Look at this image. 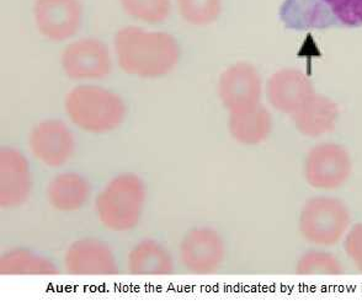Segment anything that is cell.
<instances>
[{
    "label": "cell",
    "instance_id": "cell-1",
    "mask_svg": "<svg viewBox=\"0 0 362 301\" xmlns=\"http://www.w3.org/2000/svg\"><path fill=\"white\" fill-rule=\"evenodd\" d=\"M115 53L122 72L132 77H165L180 61V46L173 35L126 26L115 35Z\"/></svg>",
    "mask_w": 362,
    "mask_h": 301
},
{
    "label": "cell",
    "instance_id": "cell-2",
    "mask_svg": "<svg viewBox=\"0 0 362 301\" xmlns=\"http://www.w3.org/2000/svg\"><path fill=\"white\" fill-rule=\"evenodd\" d=\"M64 110L76 128L90 134L114 132L127 115V106L121 96L94 84L73 87L66 96Z\"/></svg>",
    "mask_w": 362,
    "mask_h": 301
},
{
    "label": "cell",
    "instance_id": "cell-3",
    "mask_svg": "<svg viewBox=\"0 0 362 301\" xmlns=\"http://www.w3.org/2000/svg\"><path fill=\"white\" fill-rule=\"evenodd\" d=\"M147 201L141 177L126 172L112 177L95 198L96 218L106 230L127 233L139 226Z\"/></svg>",
    "mask_w": 362,
    "mask_h": 301
},
{
    "label": "cell",
    "instance_id": "cell-4",
    "mask_svg": "<svg viewBox=\"0 0 362 301\" xmlns=\"http://www.w3.org/2000/svg\"><path fill=\"white\" fill-rule=\"evenodd\" d=\"M280 19L295 31L358 27L362 25V0H284Z\"/></svg>",
    "mask_w": 362,
    "mask_h": 301
},
{
    "label": "cell",
    "instance_id": "cell-5",
    "mask_svg": "<svg viewBox=\"0 0 362 301\" xmlns=\"http://www.w3.org/2000/svg\"><path fill=\"white\" fill-rule=\"evenodd\" d=\"M349 211L344 203L329 197H318L305 203L300 220V233L317 245H334L348 229Z\"/></svg>",
    "mask_w": 362,
    "mask_h": 301
},
{
    "label": "cell",
    "instance_id": "cell-6",
    "mask_svg": "<svg viewBox=\"0 0 362 301\" xmlns=\"http://www.w3.org/2000/svg\"><path fill=\"white\" fill-rule=\"evenodd\" d=\"M61 64L64 74L76 82L100 80L112 70L109 47L93 37L68 43L63 49Z\"/></svg>",
    "mask_w": 362,
    "mask_h": 301
},
{
    "label": "cell",
    "instance_id": "cell-7",
    "mask_svg": "<svg viewBox=\"0 0 362 301\" xmlns=\"http://www.w3.org/2000/svg\"><path fill=\"white\" fill-rule=\"evenodd\" d=\"M31 155L48 168H61L76 153V138L71 128L59 120H43L31 129L28 138Z\"/></svg>",
    "mask_w": 362,
    "mask_h": 301
},
{
    "label": "cell",
    "instance_id": "cell-8",
    "mask_svg": "<svg viewBox=\"0 0 362 301\" xmlns=\"http://www.w3.org/2000/svg\"><path fill=\"white\" fill-rule=\"evenodd\" d=\"M226 257L221 235L211 228H194L181 240L179 259L186 272L207 276L217 272Z\"/></svg>",
    "mask_w": 362,
    "mask_h": 301
},
{
    "label": "cell",
    "instance_id": "cell-9",
    "mask_svg": "<svg viewBox=\"0 0 362 301\" xmlns=\"http://www.w3.org/2000/svg\"><path fill=\"white\" fill-rule=\"evenodd\" d=\"M34 20L38 34L51 42L72 39L81 29V0H35Z\"/></svg>",
    "mask_w": 362,
    "mask_h": 301
},
{
    "label": "cell",
    "instance_id": "cell-10",
    "mask_svg": "<svg viewBox=\"0 0 362 301\" xmlns=\"http://www.w3.org/2000/svg\"><path fill=\"white\" fill-rule=\"evenodd\" d=\"M262 90V78L249 63H235L219 78V99L229 113L260 105Z\"/></svg>",
    "mask_w": 362,
    "mask_h": 301
},
{
    "label": "cell",
    "instance_id": "cell-11",
    "mask_svg": "<svg viewBox=\"0 0 362 301\" xmlns=\"http://www.w3.org/2000/svg\"><path fill=\"white\" fill-rule=\"evenodd\" d=\"M33 173L28 158L15 148L0 150V207L15 209L29 201Z\"/></svg>",
    "mask_w": 362,
    "mask_h": 301
},
{
    "label": "cell",
    "instance_id": "cell-12",
    "mask_svg": "<svg viewBox=\"0 0 362 301\" xmlns=\"http://www.w3.org/2000/svg\"><path fill=\"white\" fill-rule=\"evenodd\" d=\"M64 268L73 276H115L119 264L114 251L103 240L83 238L68 246Z\"/></svg>",
    "mask_w": 362,
    "mask_h": 301
},
{
    "label": "cell",
    "instance_id": "cell-13",
    "mask_svg": "<svg viewBox=\"0 0 362 301\" xmlns=\"http://www.w3.org/2000/svg\"><path fill=\"white\" fill-rule=\"evenodd\" d=\"M351 171V161L345 149L337 144H320L310 150L305 173L310 186L334 190L343 185Z\"/></svg>",
    "mask_w": 362,
    "mask_h": 301
},
{
    "label": "cell",
    "instance_id": "cell-14",
    "mask_svg": "<svg viewBox=\"0 0 362 301\" xmlns=\"http://www.w3.org/2000/svg\"><path fill=\"white\" fill-rule=\"evenodd\" d=\"M313 94L310 79L296 69H282L267 82V100L274 109L285 113L293 115Z\"/></svg>",
    "mask_w": 362,
    "mask_h": 301
},
{
    "label": "cell",
    "instance_id": "cell-15",
    "mask_svg": "<svg viewBox=\"0 0 362 301\" xmlns=\"http://www.w3.org/2000/svg\"><path fill=\"white\" fill-rule=\"evenodd\" d=\"M91 187L86 177L76 172H62L52 177L46 188V197L54 211H79L90 197Z\"/></svg>",
    "mask_w": 362,
    "mask_h": 301
},
{
    "label": "cell",
    "instance_id": "cell-16",
    "mask_svg": "<svg viewBox=\"0 0 362 301\" xmlns=\"http://www.w3.org/2000/svg\"><path fill=\"white\" fill-rule=\"evenodd\" d=\"M126 267L134 276H169L175 264L164 245L156 240H144L129 250Z\"/></svg>",
    "mask_w": 362,
    "mask_h": 301
},
{
    "label": "cell",
    "instance_id": "cell-17",
    "mask_svg": "<svg viewBox=\"0 0 362 301\" xmlns=\"http://www.w3.org/2000/svg\"><path fill=\"white\" fill-rule=\"evenodd\" d=\"M338 116V107L333 101L313 94L293 113V121L300 133L317 137L333 130Z\"/></svg>",
    "mask_w": 362,
    "mask_h": 301
},
{
    "label": "cell",
    "instance_id": "cell-18",
    "mask_svg": "<svg viewBox=\"0 0 362 301\" xmlns=\"http://www.w3.org/2000/svg\"><path fill=\"white\" fill-rule=\"evenodd\" d=\"M229 132L237 142L257 145L264 142L272 129V115L262 105L229 116Z\"/></svg>",
    "mask_w": 362,
    "mask_h": 301
},
{
    "label": "cell",
    "instance_id": "cell-19",
    "mask_svg": "<svg viewBox=\"0 0 362 301\" xmlns=\"http://www.w3.org/2000/svg\"><path fill=\"white\" fill-rule=\"evenodd\" d=\"M58 273L51 259L23 247L8 250L0 257L1 276H56Z\"/></svg>",
    "mask_w": 362,
    "mask_h": 301
},
{
    "label": "cell",
    "instance_id": "cell-20",
    "mask_svg": "<svg viewBox=\"0 0 362 301\" xmlns=\"http://www.w3.org/2000/svg\"><path fill=\"white\" fill-rule=\"evenodd\" d=\"M126 14L146 24H160L172 13V0H119Z\"/></svg>",
    "mask_w": 362,
    "mask_h": 301
},
{
    "label": "cell",
    "instance_id": "cell-21",
    "mask_svg": "<svg viewBox=\"0 0 362 301\" xmlns=\"http://www.w3.org/2000/svg\"><path fill=\"white\" fill-rule=\"evenodd\" d=\"M177 10L187 24L209 26L218 19L221 0H177Z\"/></svg>",
    "mask_w": 362,
    "mask_h": 301
},
{
    "label": "cell",
    "instance_id": "cell-22",
    "mask_svg": "<svg viewBox=\"0 0 362 301\" xmlns=\"http://www.w3.org/2000/svg\"><path fill=\"white\" fill-rule=\"evenodd\" d=\"M298 274H340L343 273L340 263L332 254L325 252H310L300 258L297 266Z\"/></svg>",
    "mask_w": 362,
    "mask_h": 301
},
{
    "label": "cell",
    "instance_id": "cell-23",
    "mask_svg": "<svg viewBox=\"0 0 362 301\" xmlns=\"http://www.w3.org/2000/svg\"><path fill=\"white\" fill-rule=\"evenodd\" d=\"M345 251L362 272V224L355 225L345 241Z\"/></svg>",
    "mask_w": 362,
    "mask_h": 301
}]
</instances>
